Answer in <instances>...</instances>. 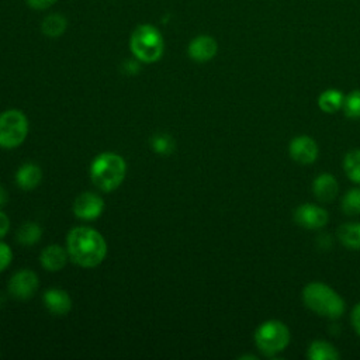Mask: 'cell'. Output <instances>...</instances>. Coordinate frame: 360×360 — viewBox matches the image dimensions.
I'll use <instances>...</instances> for the list:
<instances>
[{
    "instance_id": "6da1fadb",
    "label": "cell",
    "mask_w": 360,
    "mask_h": 360,
    "mask_svg": "<svg viewBox=\"0 0 360 360\" xmlns=\"http://www.w3.org/2000/svg\"><path fill=\"white\" fill-rule=\"evenodd\" d=\"M66 243L69 257L82 267H96L107 255V243L103 235L93 228H73L68 233Z\"/></svg>"
},
{
    "instance_id": "7a4b0ae2",
    "label": "cell",
    "mask_w": 360,
    "mask_h": 360,
    "mask_svg": "<svg viewBox=\"0 0 360 360\" xmlns=\"http://www.w3.org/2000/svg\"><path fill=\"white\" fill-rule=\"evenodd\" d=\"M302 302L308 309L328 319H339L346 311L343 298L321 281H311L302 288Z\"/></svg>"
},
{
    "instance_id": "3957f363",
    "label": "cell",
    "mask_w": 360,
    "mask_h": 360,
    "mask_svg": "<svg viewBox=\"0 0 360 360\" xmlns=\"http://www.w3.org/2000/svg\"><path fill=\"white\" fill-rule=\"evenodd\" d=\"M127 165L124 159L112 152L100 153L90 166V177L96 187L103 191L115 190L124 180Z\"/></svg>"
},
{
    "instance_id": "277c9868",
    "label": "cell",
    "mask_w": 360,
    "mask_h": 360,
    "mask_svg": "<svg viewBox=\"0 0 360 360\" xmlns=\"http://www.w3.org/2000/svg\"><path fill=\"white\" fill-rule=\"evenodd\" d=\"M129 48L138 60L143 63H153L162 58L165 42L156 27L150 24H141L131 34Z\"/></svg>"
},
{
    "instance_id": "5b68a950",
    "label": "cell",
    "mask_w": 360,
    "mask_h": 360,
    "mask_svg": "<svg viewBox=\"0 0 360 360\" xmlns=\"http://www.w3.org/2000/svg\"><path fill=\"white\" fill-rule=\"evenodd\" d=\"M255 345L267 357L281 353L291 340L288 326L277 319H269L260 323L255 330Z\"/></svg>"
},
{
    "instance_id": "8992f818",
    "label": "cell",
    "mask_w": 360,
    "mask_h": 360,
    "mask_svg": "<svg viewBox=\"0 0 360 360\" xmlns=\"http://www.w3.org/2000/svg\"><path fill=\"white\" fill-rule=\"evenodd\" d=\"M28 134V121L20 110H7L0 114V146L13 149L24 142Z\"/></svg>"
},
{
    "instance_id": "52a82bcc",
    "label": "cell",
    "mask_w": 360,
    "mask_h": 360,
    "mask_svg": "<svg viewBox=\"0 0 360 360\" xmlns=\"http://www.w3.org/2000/svg\"><path fill=\"white\" fill-rule=\"evenodd\" d=\"M294 221L305 229L315 231L323 228L329 221V214L325 208L315 204H301L294 211Z\"/></svg>"
},
{
    "instance_id": "ba28073f",
    "label": "cell",
    "mask_w": 360,
    "mask_h": 360,
    "mask_svg": "<svg viewBox=\"0 0 360 360\" xmlns=\"http://www.w3.org/2000/svg\"><path fill=\"white\" fill-rule=\"evenodd\" d=\"M288 153L294 162L300 165H311L318 159L319 148L316 141L309 135H298L291 139Z\"/></svg>"
},
{
    "instance_id": "9c48e42d",
    "label": "cell",
    "mask_w": 360,
    "mask_h": 360,
    "mask_svg": "<svg viewBox=\"0 0 360 360\" xmlns=\"http://www.w3.org/2000/svg\"><path fill=\"white\" fill-rule=\"evenodd\" d=\"M38 285H39V280L37 274L31 270L22 269L10 278L8 292L11 297L17 300H28L37 292Z\"/></svg>"
},
{
    "instance_id": "30bf717a",
    "label": "cell",
    "mask_w": 360,
    "mask_h": 360,
    "mask_svg": "<svg viewBox=\"0 0 360 360\" xmlns=\"http://www.w3.org/2000/svg\"><path fill=\"white\" fill-rule=\"evenodd\" d=\"M104 210V201L98 194L94 193H82L76 197L73 202V212L77 218L91 221L101 215Z\"/></svg>"
},
{
    "instance_id": "8fae6325",
    "label": "cell",
    "mask_w": 360,
    "mask_h": 360,
    "mask_svg": "<svg viewBox=\"0 0 360 360\" xmlns=\"http://www.w3.org/2000/svg\"><path fill=\"white\" fill-rule=\"evenodd\" d=\"M187 51H188V56L194 62L204 63L211 60L217 55L218 44L215 38H212L211 35H198L191 39Z\"/></svg>"
},
{
    "instance_id": "7c38bea8",
    "label": "cell",
    "mask_w": 360,
    "mask_h": 360,
    "mask_svg": "<svg viewBox=\"0 0 360 360\" xmlns=\"http://www.w3.org/2000/svg\"><path fill=\"white\" fill-rule=\"evenodd\" d=\"M312 194L321 202H332L339 194V183L330 173H321L312 181Z\"/></svg>"
},
{
    "instance_id": "4fadbf2b",
    "label": "cell",
    "mask_w": 360,
    "mask_h": 360,
    "mask_svg": "<svg viewBox=\"0 0 360 360\" xmlns=\"http://www.w3.org/2000/svg\"><path fill=\"white\" fill-rule=\"evenodd\" d=\"M44 304L51 314L58 316H63L72 309L70 295L60 288L46 290L44 294Z\"/></svg>"
},
{
    "instance_id": "5bb4252c",
    "label": "cell",
    "mask_w": 360,
    "mask_h": 360,
    "mask_svg": "<svg viewBox=\"0 0 360 360\" xmlns=\"http://www.w3.org/2000/svg\"><path fill=\"white\" fill-rule=\"evenodd\" d=\"M69 253L59 245H49L46 246L39 256L41 264L49 271H58L65 267Z\"/></svg>"
},
{
    "instance_id": "9a60e30c",
    "label": "cell",
    "mask_w": 360,
    "mask_h": 360,
    "mask_svg": "<svg viewBox=\"0 0 360 360\" xmlns=\"http://www.w3.org/2000/svg\"><path fill=\"white\" fill-rule=\"evenodd\" d=\"M42 179V172L35 163H24L15 173V181L22 190L35 188Z\"/></svg>"
},
{
    "instance_id": "2e32d148",
    "label": "cell",
    "mask_w": 360,
    "mask_h": 360,
    "mask_svg": "<svg viewBox=\"0 0 360 360\" xmlns=\"http://www.w3.org/2000/svg\"><path fill=\"white\" fill-rule=\"evenodd\" d=\"M307 356L311 360H338L340 359L339 350L328 340L316 339L308 346Z\"/></svg>"
},
{
    "instance_id": "e0dca14e",
    "label": "cell",
    "mask_w": 360,
    "mask_h": 360,
    "mask_svg": "<svg viewBox=\"0 0 360 360\" xmlns=\"http://www.w3.org/2000/svg\"><path fill=\"white\" fill-rule=\"evenodd\" d=\"M338 239L340 243L350 249H360V222H345L338 228Z\"/></svg>"
},
{
    "instance_id": "ac0fdd59",
    "label": "cell",
    "mask_w": 360,
    "mask_h": 360,
    "mask_svg": "<svg viewBox=\"0 0 360 360\" xmlns=\"http://www.w3.org/2000/svg\"><path fill=\"white\" fill-rule=\"evenodd\" d=\"M343 101L345 96L340 90L326 89L318 97V107L326 114H333L343 107Z\"/></svg>"
},
{
    "instance_id": "d6986e66",
    "label": "cell",
    "mask_w": 360,
    "mask_h": 360,
    "mask_svg": "<svg viewBox=\"0 0 360 360\" xmlns=\"http://www.w3.org/2000/svg\"><path fill=\"white\" fill-rule=\"evenodd\" d=\"M66 27H68V21L66 18L59 14V13H52V14H48L42 22H41V30L42 32L46 35V37H51V38H58L60 37L65 31H66Z\"/></svg>"
},
{
    "instance_id": "ffe728a7",
    "label": "cell",
    "mask_w": 360,
    "mask_h": 360,
    "mask_svg": "<svg viewBox=\"0 0 360 360\" xmlns=\"http://www.w3.org/2000/svg\"><path fill=\"white\" fill-rule=\"evenodd\" d=\"M343 170L349 180L360 184V149H352L345 155Z\"/></svg>"
},
{
    "instance_id": "44dd1931",
    "label": "cell",
    "mask_w": 360,
    "mask_h": 360,
    "mask_svg": "<svg viewBox=\"0 0 360 360\" xmlns=\"http://www.w3.org/2000/svg\"><path fill=\"white\" fill-rule=\"evenodd\" d=\"M42 236V228L37 222H24L15 235V239L21 245H34Z\"/></svg>"
},
{
    "instance_id": "7402d4cb",
    "label": "cell",
    "mask_w": 360,
    "mask_h": 360,
    "mask_svg": "<svg viewBox=\"0 0 360 360\" xmlns=\"http://www.w3.org/2000/svg\"><path fill=\"white\" fill-rule=\"evenodd\" d=\"M342 211L350 217L360 215V188L346 191L342 198Z\"/></svg>"
},
{
    "instance_id": "603a6c76",
    "label": "cell",
    "mask_w": 360,
    "mask_h": 360,
    "mask_svg": "<svg viewBox=\"0 0 360 360\" xmlns=\"http://www.w3.org/2000/svg\"><path fill=\"white\" fill-rule=\"evenodd\" d=\"M150 146L156 153L170 155L176 149V142L169 134H156L150 138Z\"/></svg>"
},
{
    "instance_id": "cb8c5ba5",
    "label": "cell",
    "mask_w": 360,
    "mask_h": 360,
    "mask_svg": "<svg viewBox=\"0 0 360 360\" xmlns=\"http://www.w3.org/2000/svg\"><path fill=\"white\" fill-rule=\"evenodd\" d=\"M343 112L352 120H360V90L350 91L343 101Z\"/></svg>"
},
{
    "instance_id": "d4e9b609",
    "label": "cell",
    "mask_w": 360,
    "mask_h": 360,
    "mask_svg": "<svg viewBox=\"0 0 360 360\" xmlns=\"http://www.w3.org/2000/svg\"><path fill=\"white\" fill-rule=\"evenodd\" d=\"M11 259H13L11 249L8 248V245L0 242V271H3L10 264Z\"/></svg>"
},
{
    "instance_id": "484cf974",
    "label": "cell",
    "mask_w": 360,
    "mask_h": 360,
    "mask_svg": "<svg viewBox=\"0 0 360 360\" xmlns=\"http://www.w3.org/2000/svg\"><path fill=\"white\" fill-rule=\"evenodd\" d=\"M27 4L34 10H46L51 7L56 0H25Z\"/></svg>"
},
{
    "instance_id": "4316f807",
    "label": "cell",
    "mask_w": 360,
    "mask_h": 360,
    "mask_svg": "<svg viewBox=\"0 0 360 360\" xmlns=\"http://www.w3.org/2000/svg\"><path fill=\"white\" fill-rule=\"evenodd\" d=\"M352 325H353V329L356 330V333L360 336V302H357L354 305V308L352 309Z\"/></svg>"
},
{
    "instance_id": "83f0119b",
    "label": "cell",
    "mask_w": 360,
    "mask_h": 360,
    "mask_svg": "<svg viewBox=\"0 0 360 360\" xmlns=\"http://www.w3.org/2000/svg\"><path fill=\"white\" fill-rule=\"evenodd\" d=\"M316 246L321 249V250H330L332 248V238L329 233H322L318 236L316 239Z\"/></svg>"
},
{
    "instance_id": "f1b7e54d",
    "label": "cell",
    "mask_w": 360,
    "mask_h": 360,
    "mask_svg": "<svg viewBox=\"0 0 360 360\" xmlns=\"http://www.w3.org/2000/svg\"><path fill=\"white\" fill-rule=\"evenodd\" d=\"M122 70L128 75H135L139 72V65L135 60H125L122 63Z\"/></svg>"
},
{
    "instance_id": "f546056e",
    "label": "cell",
    "mask_w": 360,
    "mask_h": 360,
    "mask_svg": "<svg viewBox=\"0 0 360 360\" xmlns=\"http://www.w3.org/2000/svg\"><path fill=\"white\" fill-rule=\"evenodd\" d=\"M8 228H10V219H8V217H7L4 212L0 211V238L7 233Z\"/></svg>"
},
{
    "instance_id": "4dcf8cb0",
    "label": "cell",
    "mask_w": 360,
    "mask_h": 360,
    "mask_svg": "<svg viewBox=\"0 0 360 360\" xmlns=\"http://www.w3.org/2000/svg\"><path fill=\"white\" fill-rule=\"evenodd\" d=\"M7 198H8V197H7L6 190L0 186V208H1V207H4V205L7 204Z\"/></svg>"
},
{
    "instance_id": "1f68e13d",
    "label": "cell",
    "mask_w": 360,
    "mask_h": 360,
    "mask_svg": "<svg viewBox=\"0 0 360 360\" xmlns=\"http://www.w3.org/2000/svg\"><path fill=\"white\" fill-rule=\"evenodd\" d=\"M239 359H253V360H256L257 357H256V356H252V354H243V356H240Z\"/></svg>"
}]
</instances>
